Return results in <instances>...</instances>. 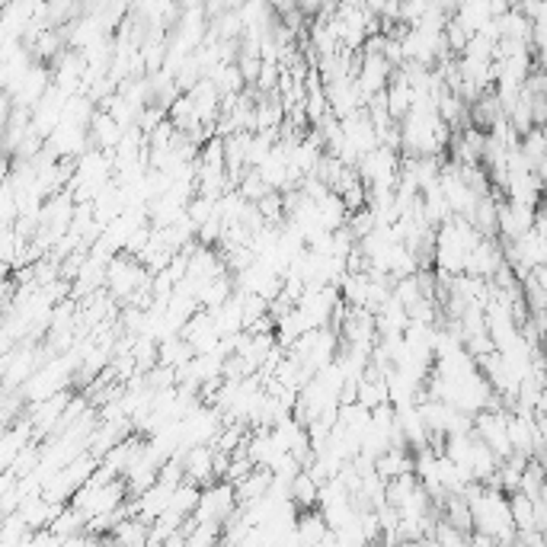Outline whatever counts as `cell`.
Returning <instances> with one entry per match:
<instances>
[{
    "mask_svg": "<svg viewBox=\"0 0 547 547\" xmlns=\"http://www.w3.org/2000/svg\"><path fill=\"white\" fill-rule=\"evenodd\" d=\"M106 541H119V544H147V522H141L138 515H125L122 522L113 525V531L106 535Z\"/></svg>",
    "mask_w": 547,
    "mask_h": 547,
    "instance_id": "cell-2",
    "label": "cell"
},
{
    "mask_svg": "<svg viewBox=\"0 0 547 547\" xmlns=\"http://www.w3.org/2000/svg\"><path fill=\"white\" fill-rule=\"evenodd\" d=\"M333 7H337V0H295V10L307 20L323 17V13H330Z\"/></svg>",
    "mask_w": 547,
    "mask_h": 547,
    "instance_id": "cell-3",
    "label": "cell"
},
{
    "mask_svg": "<svg viewBox=\"0 0 547 547\" xmlns=\"http://www.w3.org/2000/svg\"><path fill=\"white\" fill-rule=\"evenodd\" d=\"M317 496H321V483H317L314 477H311L305 467H301L298 474L289 480V499L298 509H314L317 506Z\"/></svg>",
    "mask_w": 547,
    "mask_h": 547,
    "instance_id": "cell-1",
    "label": "cell"
}]
</instances>
